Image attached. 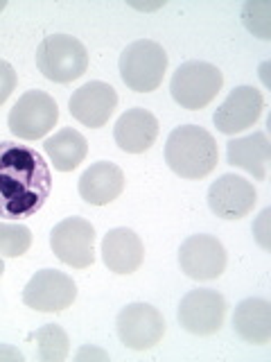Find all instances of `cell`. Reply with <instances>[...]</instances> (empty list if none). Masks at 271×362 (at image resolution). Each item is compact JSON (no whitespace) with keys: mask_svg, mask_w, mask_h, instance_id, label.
<instances>
[{"mask_svg":"<svg viewBox=\"0 0 271 362\" xmlns=\"http://www.w3.org/2000/svg\"><path fill=\"white\" fill-rule=\"evenodd\" d=\"M102 260L113 274H133L145 260L140 235L127 226L111 229L102 240Z\"/></svg>","mask_w":271,"mask_h":362,"instance_id":"9a60e30c","label":"cell"},{"mask_svg":"<svg viewBox=\"0 0 271 362\" xmlns=\"http://www.w3.org/2000/svg\"><path fill=\"white\" fill-rule=\"evenodd\" d=\"M158 136V120L147 109H127L113 127V139L122 152L143 154L154 145Z\"/></svg>","mask_w":271,"mask_h":362,"instance_id":"2e32d148","label":"cell"},{"mask_svg":"<svg viewBox=\"0 0 271 362\" xmlns=\"http://www.w3.org/2000/svg\"><path fill=\"white\" fill-rule=\"evenodd\" d=\"M124 190V173L109 161H97L79 177V195L90 206H107Z\"/></svg>","mask_w":271,"mask_h":362,"instance_id":"e0dca14e","label":"cell"},{"mask_svg":"<svg viewBox=\"0 0 271 362\" xmlns=\"http://www.w3.org/2000/svg\"><path fill=\"white\" fill-rule=\"evenodd\" d=\"M59 120V107L43 90H28L9 111V132L23 141H37L48 134Z\"/></svg>","mask_w":271,"mask_h":362,"instance_id":"8992f818","label":"cell"},{"mask_svg":"<svg viewBox=\"0 0 271 362\" xmlns=\"http://www.w3.org/2000/svg\"><path fill=\"white\" fill-rule=\"evenodd\" d=\"M39 342V358L43 362H61L68 358L71 351V339H68L66 331L56 324H45L32 335Z\"/></svg>","mask_w":271,"mask_h":362,"instance_id":"44dd1931","label":"cell"},{"mask_svg":"<svg viewBox=\"0 0 271 362\" xmlns=\"http://www.w3.org/2000/svg\"><path fill=\"white\" fill-rule=\"evenodd\" d=\"M176 317L192 335H215L224 324L226 299L217 290H190L181 299Z\"/></svg>","mask_w":271,"mask_h":362,"instance_id":"8fae6325","label":"cell"},{"mask_svg":"<svg viewBox=\"0 0 271 362\" xmlns=\"http://www.w3.org/2000/svg\"><path fill=\"white\" fill-rule=\"evenodd\" d=\"M179 265L188 279L215 281L226 269V249L219 238L208 233L190 235L179 249Z\"/></svg>","mask_w":271,"mask_h":362,"instance_id":"30bf717a","label":"cell"},{"mask_svg":"<svg viewBox=\"0 0 271 362\" xmlns=\"http://www.w3.org/2000/svg\"><path fill=\"white\" fill-rule=\"evenodd\" d=\"M260 9V3H248L244 7V23L246 28L255 32L260 39H269V5L263 9V14H258Z\"/></svg>","mask_w":271,"mask_h":362,"instance_id":"603a6c76","label":"cell"},{"mask_svg":"<svg viewBox=\"0 0 271 362\" xmlns=\"http://www.w3.org/2000/svg\"><path fill=\"white\" fill-rule=\"evenodd\" d=\"M45 154L50 156L54 170L59 173H73V170L84 161L88 152V143L79 132L75 129H61L43 143Z\"/></svg>","mask_w":271,"mask_h":362,"instance_id":"ffe728a7","label":"cell"},{"mask_svg":"<svg viewBox=\"0 0 271 362\" xmlns=\"http://www.w3.org/2000/svg\"><path fill=\"white\" fill-rule=\"evenodd\" d=\"M32 245V231L25 224H7L0 222V254L7 258H18L28 254Z\"/></svg>","mask_w":271,"mask_h":362,"instance_id":"7402d4cb","label":"cell"},{"mask_svg":"<svg viewBox=\"0 0 271 362\" xmlns=\"http://www.w3.org/2000/svg\"><path fill=\"white\" fill-rule=\"evenodd\" d=\"M233 328L248 344H267L271 339V303L260 297L240 301L233 315Z\"/></svg>","mask_w":271,"mask_h":362,"instance_id":"ac0fdd59","label":"cell"},{"mask_svg":"<svg viewBox=\"0 0 271 362\" xmlns=\"http://www.w3.org/2000/svg\"><path fill=\"white\" fill-rule=\"evenodd\" d=\"M77 299L75 281L56 269H39L23 290V303L39 313H61Z\"/></svg>","mask_w":271,"mask_h":362,"instance_id":"9c48e42d","label":"cell"},{"mask_svg":"<svg viewBox=\"0 0 271 362\" xmlns=\"http://www.w3.org/2000/svg\"><path fill=\"white\" fill-rule=\"evenodd\" d=\"M84 358H100V360H107L109 356L104 354V351H95V349H82L77 354V360H84Z\"/></svg>","mask_w":271,"mask_h":362,"instance_id":"d4e9b609","label":"cell"},{"mask_svg":"<svg viewBox=\"0 0 271 362\" xmlns=\"http://www.w3.org/2000/svg\"><path fill=\"white\" fill-rule=\"evenodd\" d=\"M0 9H5V3H3V0H0Z\"/></svg>","mask_w":271,"mask_h":362,"instance_id":"83f0119b","label":"cell"},{"mask_svg":"<svg viewBox=\"0 0 271 362\" xmlns=\"http://www.w3.org/2000/svg\"><path fill=\"white\" fill-rule=\"evenodd\" d=\"M16 82H18V77H16L14 66L5 59H0V105H5L7 98L14 93Z\"/></svg>","mask_w":271,"mask_h":362,"instance_id":"cb8c5ba5","label":"cell"},{"mask_svg":"<svg viewBox=\"0 0 271 362\" xmlns=\"http://www.w3.org/2000/svg\"><path fill=\"white\" fill-rule=\"evenodd\" d=\"M224 84V75L217 66L208 62H186L176 68L169 82V93H172L176 105L188 111H199L217 98Z\"/></svg>","mask_w":271,"mask_h":362,"instance_id":"5b68a950","label":"cell"},{"mask_svg":"<svg viewBox=\"0 0 271 362\" xmlns=\"http://www.w3.org/2000/svg\"><path fill=\"white\" fill-rule=\"evenodd\" d=\"M258 192L251 181L237 175H222L208 188V206L222 220H242L255 209Z\"/></svg>","mask_w":271,"mask_h":362,"instance_id":"7c38bea8","label":"cell"},{"mask_svg":"<svg viewBox=\"0 0 271 362\" xmlns=\"http://www.w3.org/2000/svg\"><path fill=\"white\" fill-rule=\"evenodd\" d=\"M50 247L61 263L86 269L95 263V229L84 218H66L50 233Z\"/></svg>","mask_w":271,"mask_h":362,"instance_id":"52a82bcc","label":"cell"},{"mask_svg":"<svg viewBox=\"0 0 271 362\" xmlns=\"http://www.w3.org/2000/svg\"><path fill=\"white\" fill-rule=\"evenodd\" d=\"M5 356L14 358V360H23V356L18 354V351H14V349H0V358H5Z\"/></svg>","mask_w":271,"mask_h":362,"instance_id":"484cf974","label":"cell"},{"mask_svg":"<svg viewBox=\"0 0 271 362\" xmlns=\"http://www.w3.org/2000/svg\"><path fill=\"white\" fill-rule=\"evenodd\" d=\"M219 150L212 134L199 124L172 129L165 143V163L183 179H203L217 165Z\"/></svg>","mask_w":271,"mask_h":362,"instance_id":"7a4b0ae2","label":"cell"},{"mask_svg":"<svg viewBox=\"0 0 271 362\" xmlns=\"http://www.w3.org/2000/svg\"><path fill=\"white\" fill-rule=\"evenodd\" d=\"M263 107H265L263 93L255 86H237L222 102L219 109L215 111L212 122L226 136L240 134L258 122Z\"/></svg>","mask_w":271,"mask_h":362,"instance_id":"4fadbf2b","label":"cell"},{"mask_svg":"<svg viewBox=\"0 0 271 362\" xmlns=\"http://www.w3.org/2000/svg\"><path fill=\"white\" fill-rule=\"evenodd\" d=\"M229 163L235 168L246 170L248 175H253L258 181L267 177V163L271 158V143L265 132H255L244 139H235L229 143Z\"/></svg>","mask_w":271,"mask_h":362,"instance_id":"d6986e66","label":"cell"},{"mask_svg":"<svg viewBox=\"0 0 271 362\" xmlns=\"http://www.w3.org/2000/svg\"><path fill=\"white\" fill-rule=\"evenodd\" d=\"M120 342L133 351L156 346L165 335V320L158 308L150 303H129L118 313L116 320Z\"/></svg>","mask_w":271,"mask_h":362,"instance_id":"ba28073f","label":"cell"},{"mask_svg":"<svg viewBox=\"0 0 271 362\" xmlns=\"http://www.w3.org/2000/svg\"><path fill=\"white\" fill-rule=\"evenodd\" d=\"M37 66L45 79L68 84L86 73L88 52L84 43L71 34H52L45 37L37 48Z\"/></svg>","mask_w":271,"mask_h":362,"instance_id":"277c9868","label":"cell"},{"mask_svg":"<svg viewBox=\"0 0 271 362\" xmlns=\"http://www.w3.org/2000/svg\"><path fill=\"white\" fill-rule=\"evenodd\" d=\"M68 107H71V116L75 120L90 129H97L104 127L113 116V111H116L118 93L107 82H88L75 90Z\"/></svg>","mask_w":271,"mask_h":362,"instance_id":"5bb4252c","label":"cell"},{"mask_svg":"<svg viewBox=\"0 0 271 362\" xmlns=\"http://www.w3.org/2000/svg\"><path fill=\"white\" fill-rule=\"evenodd\" d=\"M167 52L161 43L140 39L129 43L120 54V77L136 93H152L163 82Z\"/></svg>","mask_w":271,"mask_h":362,"instance_id":"3957f363","label":"cell"},{"mask_svg":"<svg viewBox=\"0 0 271 362\" xmlns=\"http://www.w3.org/2000/svg\"><path fill=\"white\" fill-rule=\"evenodd\" d=\"M3 274H5V263H3V258H0V279H3Z\"/></svg>","mask_w":271,"mask_h":362,"instance_id":"4316f807","label":"cell"},{"mask_svg":"<svg viewBox=\"0 0 271 362\" xmlns=\"http://www.w3.org/2000/svg\"><path fill=\"white\" fill-rule=\"evenodd\" d=\"M50 190V165L34 147L0 141V218H32L48 202Z\"/></svg>","mask_w":271,"mask_h":362,"instance_id":"6da1fadb","label":"cell"}]
</instances>
